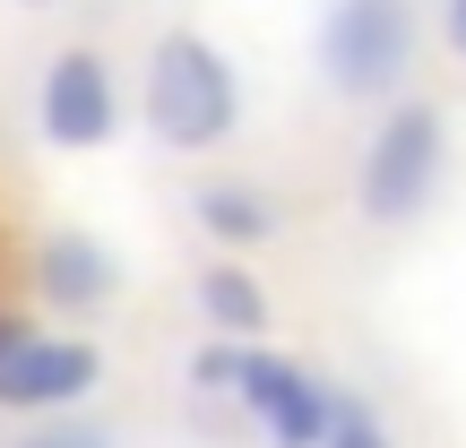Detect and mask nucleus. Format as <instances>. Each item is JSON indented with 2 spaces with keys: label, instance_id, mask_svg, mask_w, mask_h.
<instances>
[{
  "label": "nucleus",
  "instance_id": "f257e3e1",
  "mask_svg": "<svg viewBox=\"0 0 466 448\" xmlns=\"http://www.w3.org/2000/svg\"><path fill=\"white\" fill-rule=\"evenodd\" d=\"M138 113H147V138L165 155H208L242 130V78L208 35L173 26L147 44V78H138Z\"/></svg>",
  "mask_w": 466,
  "mask_h": 448
},
{
  "label": "nucleus",
  "instance_id": "f03ea898",
  "mask_svg": "<svg viewBox=\"0 0 466 448\" xmlns=\"http://www.w3.org/2000/svg\"><path fill=\"white\" fill-rule=\"evenodd\" d=\"M441 173H450V121L441 104H389V121L371 130L363 164H354V207L371 233L415 224L441 199Z\"/></svg>",
  "mask_w": 466,
  "mask_h": 448
},
{
  "label": "nucleus",
  "instance_id": "7ed1b4c3",
  "mask_svg": "<svg viewBox=\"0 0 466 448\" xmlns=\"http://www.w3.org/2000/svg\"><path fill=\"white\" fill-rule=\"evenodd\" d=\"M415 0H329L311 52L329 95L346 104H389L406 78H415Z\"/></svg>",
  "mask_w": 466,
  "mask_h": 448
},
{
  "label": "nucleus",
  "instance_id": "20e7f679",
  "mask_svg": "<svg viewBox=\"0 0 466 448\" xmlns=\"http://www.w3.org/2000/svg\"><path fill=\"white\" fill-rule=\"evenodd\" d=\"M104 388V353L86 336H44L0 311V414H69Z\"/></svg>",
  "mask_w": 466,
  "mask_h": 448
},
{
  "label": "nucleus",
  "instance_id": "39448f33",
  "mask_svg": "<svg viewBox=\"0 0 466 448\" xmlns=\"http://www.w3.org/2000/svg\"><path fill=\"white\" fill-rule=\"evenodd\" d=\"M35 130H44V147H61V155L113 147V130H121V78H113V61H104L96 44H61L44 61V78H35Z\"/></svg>",
  "mask_w": 466,
  "mask_h": 448
},
{
  "label": "nucleus",
  "instance_id": "423d86ee",
  "mask_svg": "<svg viewBox=\"0 0 466 448\" xmlns=\"http://www.w3.org/2000/svg\"><path fill=\"white\" fill-rule=\"evenodd\" d=\"M233 397H242L259 448H319V440H329V405L337 397L294 363V353L242 345V363H233Z\"/></svg>",
  "mask_w": 466,
  "mask_h": 448
},
{
  "label": "nucleus",
  "instance_id": "0eeeda50",
  "mask_svg": "<svg viewBox=\"0 0 466 448\" xmlns=\"http://www.w3.org/2000/svg\"><path fill=\"white\" fill-rule=\"evenodd\" d=\"M35 294L52 311H104L121 294V267H113V250L96 233H44L35 242Z\"/></svg>",
  "mask_w": 466,
  "mask_h": 448
},
{
  "label": "nucleus",
  "instance_id": "6e6552de",
  "mask_svg": "<svg viewBox=\"0 0 466 448\" xmlns=\"http://www.w3.org/2000/svg\"><path fill=\"white\" fill-rule=\"evenodd\" d=\"M190 216H199L217 242H277V224H285V207L268 199V190H250V182H208V190H190Z\"/></svg>",
  "mask_w": 466,
  "mask_h": 448
},
{
  "label": "nucleus",
  "instance_id": "1a4fd4ad",
  "mask_svg": "<svg viewBox=\"0 0 466 448\" xmlns=\"http://www.w3.org/2000/svg\"><path fill=\"white\" fill-rule=\"evenodd\" d=\"M199 319L217 336H259L268 328V294H259V276H250V267H208L199 276Z\"/></svg>",
  "mask_w": 466,
  "mask_h": 448
},
{
  "label": "nucleus",
  "instance_id": "9d476101",
  "mask_svg": "<svg viewBox=\"0 0 466 448\" xmlns=\"http://www.w3.org/2000/svg\"><path fill=\"white\" fill-rule=\"evenodd\" d=\"M319 448H398V440L380 432V414H371V405L337 397V405H329V440H319Z\"/></svg>",
  "mask_w": 466,
  "mask_h": 448
},
{
  "label": "nucleus",
  "instance_id": "9b49d317",
  "mask_svg": "<svg viewBox=\"0 0 466 448\" xmlns=\"http://www.w3.org/2000/svg\"><path fill=\"white\" fill-rule=\"evenodd\" d=\"M9 448H121L104 423H86V414H69V423H26Z\"/></svg>",
  "mask_w": 466,
  "mask_h": 448
},
{
  "label": "nucleus",
  "instance_id": "f8f14e48",
  "mask_svg": "<svg viewBox=\"0 0 466 448\" xmlns=\"http://www.w3.org/2000/svg\"><path fill=\"white\" fill-rule=\"evenodd\" d=\"M233 363H242V336H208V345L190 353V388H208V397H233Z\"/></svg>",
  "mask_w": 466,
  "mask_h": 448
},
{
  "label": "nucleus",
  "instance_id": "ddd939ff",
  "mask_svg": "<svg viewBox=\"0 0 466 448\" xmlns=\"http://www.w3.org/2000/svg\"><path fill=\"white\" fill-rule=\"evenodd\" d=\"M441 44L466 61V0H441Z\"/></svg>",
  "mask_w": 466,
  "mask_h": 448
},
{
  "label": "nucleus",
  "instance_id": "4468645a",
  "mask_svg": "<svg viewBox=\"0 0 466 448\" xmlns=\"http://www.w3.org/2000/svg\"><path fill=\"white\" fill-rule=\"evenodd\" d=\"M9 9H61V0H9Z\"/></svg>",
  "mask_w": 466,
  "mask_h": 448
}]
</instances>
